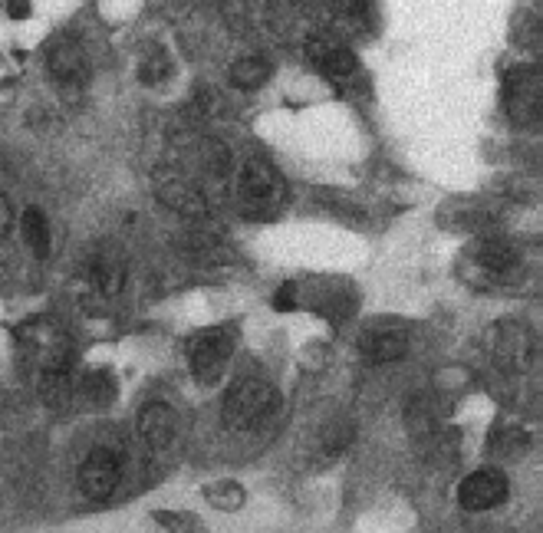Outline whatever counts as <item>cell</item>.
Here are the masks:
<instances>
[{
    "mask_svg": "<svg viewBox=\"0 0 543 533\" xmlns=\"http://www.w3.org/2000/svg\"><path fill=\"white\" fill-rule=\"evenodd\" d=\"M280 408V392L264 379H241L224 395V422L234 432H254L264 428Z\"/></svg>",
    "mask_w": 543,
    "mask_h": 533,
    "instance_id": "obj_1",
    "label": "cell"
},
{
    "mask_svg": "<svg viewBox=\"0 0 543 533\" xmlns=\"http://www.w3.org/2000/svg\"><path fill=\"white\" fill-rule=\"evenodd\" d=\"M287 201V185L270 165L251 162L244 165L241 178H237V204H241V214L254 221H267L284 208Z\"/></svg>",
    "mask_w": 543,
    "mask_h": 533,
    "instance_id": "obj_2",
    "label": "cell"
},
{
    "mask_svg": "<svg viewBox=\"0 0 543 533\" xmlns=\"http://www.w3.org/2000/svg\"><path fill=\"white\" fill-rule=\"evenodd\" d=\"M234 353V336L228 330H208L191 339L188 346V362H191V372L201 379V382H214L221 379V372L228 369Z\"/></svg>",
    "mask_w": 543,
    "mask_h": 533,
    "instance_id": "obj_3",
    "label": "cell"
},
{
    "mask_svg": "<svg viewBox=\"0 0 543 533\" xmlns=\"http://www.w3.org/2000/svg\"><path fill=\"white\" fill-rule=\"evenodd\" d=\"M119 484H122V461L116 451L96 448L79 464V491H83L89 501H106V497L116 494Z\"/></svg>",
    "mask_w": 543,
    "mask_h": 533,
    "instance_id": "obj_4",
    "label": "cell"
},
{
    "mask_svg": "<svg viewBox=\"0 0 543 533\" xmlns=\"http://www.w3.org/2000/svg\"><path fill=\"white\" fill-rule=\"evenodd\" d=\"M458 501L465 510H471V514H481V510H491L497 504H504L507 501V478L497 468L474 471L461 481Z\"/></svg>",
    "mask_w": 543,
    "mask_h": 533,
    "instance_id": "obj_5",
    "label": "cell"
},
{
    "mask_svg": "<svg viewBox=\"0 0 543 533\" xmlns=\"http://www.w3.org/2000/svg\"><path fill=\"white\" fill-rule=\"evenodd\" d=\"M175 432H178L175 412L165 402H149L139 412V435L152 451H165L175 441Z\"/></svg>",
    "mask_w": 543,
    "mask_h": 533,
    "instance_id": "obj_6",
    "label": "cell"
},
{
    "mask_svg": "<svg viewBox=\"0 0 543 533\" xmlns=\"http://www.w3.org/2000/svg\"><path fill=\"white\" fill-rule=\"evenodd\" d=\"M530 356H534V339L520 323H504L501 339H497V359L504 362V369H524Z\"/></svg>",
    "mask_w": 543,
    "mask_h": 533,
    "instance_id": "obj_7",
    "label": "cell"
},
{
    "mask_svg": "<svg viewBox=\"0 0 543 533\" xmlns=\"http://www.w3.org/2000/svg\"><path fill=\"white\" fill-rule=\"evenodd\" d=\"M409 343H405L402 333H369L362 339V353H366L372 362H392V359H402Z\"/></svg>",
    "mask_w": 543,
    "mask_h": 533,
    "instance_id": "obj_8",
    "label": "cell"
},
{
    "mask_svg": "<svg viewBox=\"0 0 543 533\" xmlns=\"http://www.w3.org/2000/svg\"><path fill=\"white\" fill-rule=\"evenodd\" d=\"M270 79V63L264 56H241L234 66H231V83L237 89H257L264 86Z\"/></svg>",
    "mask_w": 543,
    "mask_h": 533,
    "instance_id": "obj_9",
    "label": "cell"
},
{
    "mask_svg": "<svg viewBox=\"0 0 543 533\" xmlns=\"http://www.w3.org/2000/svg\"><path fill=\"white\" fill-rule=\"evenodd\" d=\"M24 237L40 257L50 251V221L40 208H27L24 211Z\"/></svg>",
    "mask_w": 543,
    "mask_h": 533,
    "instance_id": "obj_10",
    "label": "cell"
},
{
    "mask_svg": "<svg viewBox=\"0 0 543 533\" xmlns=\"http://www.w3.org/2000/svg\"><path fill=\"white\" fill-rule=\"evenodd\" d=\"M478 260L494 274H507V270L514 267V247L507 241H484L481 251H478Z\"/></svg>",
    "mask_w": 543,
    "mask_h": 533,
    "instance_id": "obj_11",
    "label": "cell"
},
{
    "mask_svg": "<svg viewBox=\"0 0 543 533\" xmlns=\"http://www.w3.org/2000/svg\"><path fill=\"white\" fill-rule=\"evenodd\" d=\"M320 66H323V73H330V76H349V73H356V53L353 50H346V47H330L323 56H320Z\"/></svg>",
    "mask_w": 543,
    "mask_h": 533,
    "instance_id": "obj_12",
    "label": "cell"
},
{
    "mask_svg": "<svg viewBox=\"0 0 543 533\" xmlns=\"http://www.w3.org/2000/svg\"><path fill=\"white\" fill-rule=\"evenodd\" d=\"M155 520L172 533H208V527L198 517L181 514V510H155Z\"/></svg>",
    "mask_w": 543,
    "mask_h": 533,
    "instance_id": "obj_13",
    "label": "cell"
},
{
    "mask_svg": "<svg viewBox=\"0 0 543 533\" xmlns=\"http://www.w3.org/2000/svg\"><path fill=\"white\" fill-rule=\"evenodd\" d=\"M205 494H208V501H211V504H218L221 510H237V507L244 504V491H241V484H237V481L211 484Z\"/></svg>",
    "mask_w": 543,
    "mask_h": 533,
    "instance_id": "obj_14",
    "label": "cell"
},
{
    "mask_svg": "<svg viewBox=\"0 0 543 533\" xmlns=\"http://www.w3.org/2000/svg\"><path fill=\"white\" fill-rule=\"evenodd\" d=\"M53 73L60 79H73V76H83V56H79L73 47H66L53 56Z\"/></svg>",
    "mask_w": 543,
    "mask_h": 533,
    "instance_id": "obj_15",
    "label": "cell"
},
{
    "mask_svg": "<svg viewBox=\"0 0 543 533\" xmlns=\"http://www.w3.org/2000/svg\"><path fill=\"white\" fill-rule=\"evenodd\" d=\"M293 297H297V283H284L277 293H274V310H280V313H287V310H293Z\"/></svg>",
    "mask_w": 543,
    "mask_h": 533,
    "instance_id": "obj_16",
    "label": "cell"
}]
</instances>
